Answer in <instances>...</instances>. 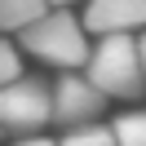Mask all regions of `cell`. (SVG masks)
I'll list each match as a JSON object with an SVG mask.
<instances>
[{
    "label": "cell",
    "mask_w": 146,
    "mask_h": 146,
    "mask_svg": "<svg viewBox=\"0 0 146 146\" xmlns=\"http://www.w3.org/2000/svg\"><path fill=\"white\" fill-rule=\"evenodd\" d=\"M0 80H5V89L18 84V80H27L22 75V62H18V40H5L0 44Z\"/></svg>",
    "instance_id": "obj_9"
},
{
    "label": "cell",
    "mask_w": 146,
    "mask_h": 146,
    "mask_svg": "<svg viewBox=\"0 0 146 146\" xmlns=\"http://www.w3.org/2000/svg\"><path fill=\"white\" fill-rule=\"evenodd\" d=\"M137 44H142V71H146V36H142V40H137Z\"/></svg>",
    "instance_id": "obj_11"
},
{
    "label": "cell",
    "mask_w": 146,
    "mask_h": 146,
    "mask_svg": "<svg viewBox=\"0 0 146 146\" xmlns=\"http://www.w3.org/2000/svg\"><path fill=\"white\" fill-rule=\"evenodd\" d=\"M146 27V0H89L84 9V31L93 36H133Z\"/></svg>",
    "instance_id": "obj_5"
},
{
    "label": "cell",
    "mask_w": 146,
    "mask_h": 146,
    "mask_svg": "<svg viewBox=\"0 0 146 146\" xmlns=\"http://www.w3.org/2000/svg\"><path fill=\"white\" fill-rule=\"evenodd\" d=\"M111 128H115L119 146H146V111H128V115H119Z\"/></svg>",
    "instance_id": "obj_7"
},
{
    "label": "cell",
    "mask_w": 146,
    "mask_h": 146,
    "mask_svg": "<svg viewBox=\"0 0 146 146\" xmlns=\"http://www.w3.org/2000/svg\"><path fill=\"white\" fill-rule=\"evenodd\" d=\"M49 5H58V9H62V5H75V0H49Z\"/></svg>",
    "instance_id": "obj_12"
},
{
    "label": "cell",
    "mask_w": 146,
    "mask_h": 146,
    "mask_svg": "<svg viewBox=\"0 0 146 146\" xmlns=\"http://www.w3.org/2000/svg\"><path fill=\"white\" fill-rule=\"evenodd\" d=\"M102 106H106V93H102L89 75L71 71V75H62V80H53V124H62L66 133L89 128L93 119L102 115Z\"/></svg>",
    "instance_id": "obj_4"
},
{
    "label": "cell",
    "mask_w": 146,
    "mask_h": 146,
    "mask_svg": "<svg viewBox=\"0 0 146 146\" xmlns=\"http://www.w3.org/2000/svg\"><path fill=\"white\" fill-rule=\"evenodd\" d=\"M18 49H27L40 62L62 66L66 75H71L75 66L89 71V58H93V44L84 40V22H75L71 13H62V9H53L49 18H40L36 27H27L18 36Z\"/></svg>",
    "instance_id": "obj_1"
},
{
    "label": "cell",
    "mask_w": 146,
    "mask_h": 146,
    "mask_svg": "<svg viewBox=\"0 0 146 146\" xmlns=\"http://www.w3.org/2000/svg\"><path fill=\"white\" fill-rule=\"evenodd\" d=\"M13 146H58V142H49V137H22V142H13Z\"/></svg>",
    "instance_id": "obj_10"
},
{
    "label": "cell",
    "mask_w": 146,
    "mask_h": 146,
    "mask_svg": "<svg viewBox=\"0 0 146 146\" xmlns=\"http://www.w3.org/2000/svg\"><path fill=\"white\" fill-rule=\"evenodd\" d=\"M0 124L9 133H31L36 137V128L53 124V89L44 80H36V75L9 84L0 93Z\"/></svg>",
    "instance_id": "obj_3"
},
{
    "label": "cell",
    "mask_w": 146,
    "mask_h": 146,
    "mask_svg": "<svg viewBox=\"0 0 146 146\" xmlns=\"http://www.w3.org/2000/svg\"><path fill=\"white\" fill-rule=\"evenodd\" d=\"M89 75L106 98H142L146 93V71H142V44L133 36H106L93 44Z\"/></svg>",
    "instance_id": "obj_2"
},
{
    "label": "cell",
    "mask_w": 146,
    "mask_h": 146,
    "mask_svg": "<svg viewBox=\"0 0 146 146\" xmlns=\"http://www.w3.org/2000/svg\"><path fill=\"white\" fill-rule=\"evenodd\" d=\"M58 146H119V142H115V128H106V124H89V128L66 133Z\"/></svg>",
    "instance_id": "obj_8"
},
{
    "label": "cell",
    "mask_w": 146,
    "mask_h": 146,
    "mask_svg": "<svg viewBox=\"0 0 146 146\" xmlns=\"http://www.w3.org/2000/svg\"><path fill=\"white\" fill-rule=\"evenodd\" d=\"M49 0H0V27L22 36L27 27H36L40 18H49Z\"/></svg>",
    "instance_id": "obj_6"
}]
</instances>
